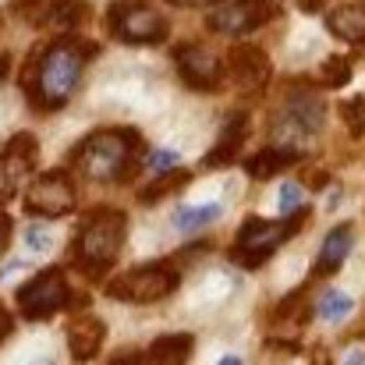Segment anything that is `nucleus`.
I'll use <instances>...</instances> for the list:
<instances>
[{
	"instance_id": "ddd939ff",
	"label": "nucleus",
	"mask_w": 365,
	"mask_h": 365,
	"mask_svg": "<svg viewBox=\"0 0 365 365\" xmlns=\"http://www.w3.org/2000/svg\"><path fill=\"white\" fill-rule=\"evenodd\" d=\"M103 337H107V323L96 319V316H75L68 323V348H71V359L75 362H93L96 351L103 348Z\"/></svg>"
},
{
	"instance_id": "412c9836",
	"label": "nucleus",
	"mask_w": 365,
	"mask_h": 365,
	"mask_svg": "<svg viewBox=\"0 0 365 365\" xmlns=\"http://www.w3.org/2000/svg\"><path fill=\"white\" fill-rule=\"evenodd\" d=\"M86 11H89L86 0H50L43 21L46 25H57V29H71V25H78L86 18Z\"/></svg>"
},
{
	"instance_id": "6ab92c4d",
	"label": "nucleus",
	"mask_w": 365,
	"mask_h": 365,
	"mask_svg": "<svg viewBox=\"0 0 365 365\" xmlns=\"http://www.w3.org/2000/svg\"><path fill=\"white\" fill-rule=\"evenodd\" d=\"M188 181H192V174H188V170H160V178H156L153 185L138 188V195H135V199H138L142 206H149V202H160V199H167V195L181 192Z\"/></svg>"
},
{
	"instance_id": "c85d7f7f",
	"label": "nucleus",
	"mask_w": 365,
	"mask_h": 365,
	"mask_svg": "<svg viewBox=\"0 0 365 365\" xmlns=\"http://www.w3.org/2000/svg\"><path fill=\"white\" fill-rule=\"evenodd\" d=\"M25 245H29L32 252L50 248V235H46V227H29V231H25Z\"/></svg>"
},
{
	"instance_id": "bb28decb",
	"label": "nucleus",
	"mask_w": 365,
	"mask_h": 365,
	"mask_svg": "<svg viewBox=\"0 0 365 365\" xmlns=\"http://www.w3.org/2000/svg\"><path fill=\"white\" fill-rule=\"evenodd\" d=\"M153 170H170L174 163H178V153L174 149H156V153H149V160H145Z\"/></svg>"
},
{
	"instance_id": "aec40b11",
	"label": "nucleus",
	"mask_w": 365,
	"mask_h": 365,
	"mask_svg": "<svg viewBox=\"0 0 365 365\" xmlns=\"http://www.w3.org/2000/svg\"><path fill=\"white\" fill-rule=\"evenodd\" d=\"M287 121L298 124V131H316L323 124V103L316 96H294L287 107Z\"/></svg>"
},
{
	"instance_id": "4be33fe9",
	"label": "nucleus",
	"mask_w": 365,
	"mask_h": 365,
	"mask_svg": "<svg viewBox=\"0 0 365 365\" xmlns=\"http://www.w3.org/2000/svg\"><path fill=\"white\" fill-rule=\"evenodd\" d=\"M220 213H224L220 202L188 206V210H178V213H174V224H178V231H199V227H210L213 220H220Z\"/></svg>"
},
{
	"instance_id": "393cba45",
	"label": "nucleus",
	"mask_w": 365,
	"mask_h": 365,
	"mask_svg": "<svg viewBox=\"0 0 365 365\" xmlns=\"http://www.w3.org/2000/svg\"><path fill=\"white\" fill-rule=\"evenodd\" d=\"M341 118L348 121L351 135H365V100H355V103H341Z\"/></svg>"
},
{
	"instance_id": "e433bc0d",
	"label": "nucleus",
	"mask_w": 365,
	"mask_h": 365,
	"mask_svg": "<svg viewBox=\"0 0 365 365\" xmlns=\"http://www.w3.org/2000/svg\"><path fill=\"white\" fill-rule=\"evenodd\" d=\"M362 362H365L362 355H351V359H348V365H362Z\"/></svg>"
},
{
	"instance_id": "f8f14e48",
	"label": "nucleus",
	"mask_w": 365,
	"mask_h": 365,
	"mask_svg": "<svg viewBox=\"0 0 365 365\" xmlns=\"http://www.w3.org/2000/svg\"><path fill=\"white\" fill-rule=\"evenodd\" d=\"M227 68L235 75V82L242 86L245 93H255L269 82V61L255 43H235L227 53Z\"/></svg>"
},
{
	"instance_id": "7ed1b4c3",
	"label": "nucleus",
	"mask_w": 365,
	"mask_h": 365,
	"mask_svg": "<svg viewBox=\"0 0 365 365\" xmlns=\"http://www.w3.org/2000/svg\"><path fill=\"white\" fill-rule=\"evenodd\" d=\"M124 231H128V213L118 206H100L93 210L82 227H78V238L71 245V259L75 266L89 277V280H100L114 259L121 255L124 245Z\"/></svg>"
},
{
	"instance_id": "473e14b6",
	"label": "nucleus",
	"mask_w": 365,
	"mask_h": 365,
	"mask_svg": "<svg viewBox=\"0 0 365 365\" xmlns=\"http://www.w3.org/2000/svg\"><path fill=\"white\" fill-rule=\"evenodd\" d=\"M298 7H302L305 14H319V11L327 7V0H298Z\"/></svg>"
},
{
	"instance_id": "a878e982",
	"label": "nucleus",
	"mask_w": 365,
	"mask_h": 365,
	"mask_svg": "<svg viewBox=\"0 0 365 365\" xmlns=\"http://www.w3.org/2000/svg\"><path fill=\"white\" fill-rule=\"evenodd\" d=\"M46 4H50V0H11V7H14V11L21 14V18H29L32 25H43Z\"/></svg>"
},
{
	"instance_id": "c756f323",
	"label": "nucleus",
	"mask_w": 365,
	"mask_h": 365,
	"mask_svg": "<svg viewBox=\"0 0 365 365\" xmlns=\"http://www.w3.org/2000/svg\"><path fill=\"white\" fill-rule=\"evenodd\" d=\"M110 365H142V355L138 351H121V355H114Z\"/></svg>"
},
{
	"instance_id": "f257e3e1",
	"label": "nucleus",
	"mask_w": 365,
	"mask_h": 365,
	"mask_svg": "<svg viewBox=\"0 0 365 365\" xmlns=\"http://www.w3.org/2000/svg\"><path fill=\"white\" fill-rule=\"evenodd\" d=\"M93 53H96V43H82V39H57L50 46H39L25 61V75H21V86H25L32 107L36 110L64 107Z\"/></svg>"
},
{
	"instance_id": "c9c22d12",
	"label": "nucleus",
	"mask_w": 365,
	"mask_h": 365,
	"mask_svg": "<svg viewBox=\"0 0 365 365\" xmlns=\"http://www.w3.org/2000/svg\"><path fill=\"white\" fill-rule=\"evenodd\" d=\"M220 365H242V359H235V355H227V359H220Z\"/></svg>"
},
{
	"instance_id": "2eb2a0df",
	"label": "nucleus",
	"mask_w": 365,
	"mask_h": 365,
	"mask_svg": "<svg viewBox=\"0 0 365 365\" xmlns=\"http://www.w3.org/2000/svg\"><path fill=\"white\" fill-rule=\"evenodd\" d=\"M245 138H248V118L245 114H231L224 131H220V138H217V145L210 149V156L202 163L206 167H231L238 160V153H242Z\"/></svg>"
},
{
	"instance_id": "dca6fc26",
	"label": "nucleus",
	"mask_w": 365,
	"mask_h": 365,
	"mask_svg": "<svg viewBox=\"0 0 365 365\" xmlns=\"http://www.w3.org/2000/svg\"><path fill=\"white\" fill-rule=\"evenodd\" d=\"M327 29L344 43H365V4H344L327 14Z\"/></svg>"
},
{
	"instance_id": "9d476101",
	"label": "nucleus",
	"mask_w": 365,
	"mask_h": 365,
	"mask_svg": "<svg viewBox=\"0 0 365 365\" xmlns=\"http://www.w3.org/2000/svg\"><path fill=\"white\" fill-rule=\"evenodd\" d=\"M174 64H178V75H181L192 89H199V93H213V89L220 86V78H224V61H220L213 50L199 46V43L178 46V50H174Z\"/></svg>"
},
{
	"instance_id": "0eeeda50",
	"label": "nucleus",
	"mask_w": 365,
	"mask_h": 365,
	"mask_svg": "<svg viewBox=\"0 0 365 365\" xmlns=\"http://www.w3.org/2000/svg\"><path fill=\"white\" fill-rule=\"evenodd\" d=\"M107 29L121 43H160L167 36V18L138 0H118L107 14Z\"/></svg>"
},
{
	"instance_id": "cd10ccee",
	"label": "nucleus",
	"mask_w": 365,
	"mask_h": 365,
	"mask_svg": "<svg viewBox=\"0 0 365 365\" xmlns=\"http://www.w3.org/2000/svg\"><path fill=\"white\" fill-rule=\"evenodd\" d=\"M298 202H302V188H298L294 181H287V185L280 188V210L291 213V210H298Z\"/></svg>"
},
{
	"instance_id": "39448f33",
	"label": "nucleus",
	"mask_w": 365,
	"mask_h": 365,
	"mask_svg": "<svg viewBox=\"0 0 365 365\" xmlns=\"http://www.w3.org/2000/svg\"><path fill=\"white\" fill-rule=\"evenodd\" d=\"M178 269L170 262H145L138 269H128L121 277H114L107 284V294L114 302H135V305H149V302H160L167 298L174 287H178Z\"/></svg>"
},
{
	"instance_id": "20e7f679",
	"label": "nucleus",
	"mask_w": 365,
	"mask_h": 365,
	"mask_svg": "<svg viewBox=\"0 0 365 365\" xmlns=\"http://www.w3.org/2000/svg\"><path fill=\"white\" fill-rule=\"evenodd\" d=\"M309 224V210L298 206L287 213V220H259V217H248L238 231V242L231 248V259L245 266V269H259L277 248L284 242H291L302 227Z\"/></svg>"
},
{
	"instance_id": "7c9ffc66",
	"label": "nucleus",
	"mask_w": 365,
	"mask_h": 365,
	"mask_svg": "<svg viewBox=\"0 0 365 365\" xmlns=\"http://www.w3.org/2000/svg\"><path fill=\"white\" fill-rule=\"evenodd\" d=\"M11 330H14V319H11V312H7V309L0 305V341H4V337H7Z\"/></svg>"
},
{
	"instance_id": "f03ea898",
	"label": "nucleus",
	"mask_w": 365,
	"mask_h": 365,
	"mask_svg": "<svg viewBox=\"0 0 365 365\" xmlns=\"http://www.w3.org/2000/svg\"><path fill=\"white\" fill-rule=\"evenodd\" d=\"M138 145L131 128H100L71 149V167L89 181H128L138 170Z\"/></svg>"
},
{
	"instance_id": "5701e85b",
	"label": "nucleus",
	"mask_w": 365,
	"mask_h": 365,
	"mask_svg": "<svg viewBox=\"0 0 365 365\" xmlns=\"http://www.w3.org/2000/svg\"><path fill=\"white\" fill-rule=\"evenodd\" d=\"M351 309H355V302H351L344 291H330V294H323V302H319V316H323L327 323H341V319H348Z\"/></svg>"
},
{
	"instance_id": "f704fd0d",
	"label": "nucleus",
	"mask_w": 365,
	"mask_h": 365,
	"mask_svg": "<svg viewBox=\"0 0 365 365\" xmlns=\"http://www.w3.org/2000/svg\"><path fill=\"white\" fill-rule=\"evenodd\" d=\"M7 71H11V57L0 53V78H7Z\"/></svg>"
},
{
	"instance_id": "1a4fd4ad",
	"label": "nucleus",
	"mask_w": 365,
	"mask_h": 365,
	"mask_svg": "<svg viewBox=\"0 0 365 365\" xmlns=\"http://www.w3.org/2000/svg\"><path fill=\"white\" fill-rule=\"evenodd\" d=\"M273 14H277V4H269V0H231L206 14V29H213L220 36H245V32L262 29Z\"/></svg>"
},
{
	"instance_id": "72a5a7b5",
	"label": "nucleus",
	"mask_w": 365,
	"mask_h": 365,
	"mask_svg": "<svg viewBox=\"0 0 365 365\" xmlns=\"http://www.w3.org/2000/svg\"><path fill=\"white\" fill-rule=\"evenodd\" d=\"M167 4H174V7H213L217 0H167Z\"/></svg>"
},
{
	"instance_id": "6e6552de",
	"label": "nucleus",
	"mask_w": 365,
	"mask_h": 365,
	"mask_svg": "<svg viewBox=\"0 0 365 365\" xmlns=\"http://www.w3.org/2000/svg\"><path fill=\"white\" fill-rule=\"evenodd\" d=\"M71 210H75V181L68 170H46L25 192V213L32 217L57 220V217H68Z\"/></svg>"
},
{
	"instance_id": "2f4dec72",
	"label": "nucleus",
	"mask_w": 365,
	"mask_h": 365,
	"mask_svg": "<svg viewBox=\"0 0 365 365\" xmlns=\"http://www.w3.org/2000/svg\"><path fill=\"white\" fill-rule=\"evenodd\" d=\"M7 238H11V217L0 213V252L7 248Z\"/></svg>"
},
{
	"instance_id": "9b49d317",
	"label": "nucleus",
	"mask_w": 365,
	"mask_h": 365,
	"mask_svg": "<svg viewBox=\"0 0 365 365\" xmlns=\"http://www.w3.org/2000/svg\"><path fill=\"white\" fill-rule=\"evenodd\" d=\"M36 156H39V142H36V135H29V131H18V135L4 145V153H0V178H4V185H7L11 192H18V185H25V181L32 178Z\"/></svg>"
},
{
	"instance_id": "423d86ee",
	"label": "nucleus",
	"mask_w": 365,
	"mask_h": 365,
	"mask_svg": "<svg viewBox=\"0 0 365 365\" xmlns=\"http://www.w3.org/2000/svg\"><path fill=\"white\" fill-rule=\"evenodd\" d=\"M64 305H71V287L64 280V269L50 266V269H39L29 284L18 287V312L32 323L39 319H50L53 312H61Z\"/></svg>"
},
{
	"instance_id": "4468645a",
	"label": "nucleus",
	"mask_w": 365,
	"mask_h": 365,
	"mask_svg": "<svg viewBox=\"0 0 365 365\" xmlns=\"http://www.w3.org/2000/svg\"><path fill=\"white\" fill-rule=\"evenodd\" d=\"M351 245H355V227H351V224H341V227H334V231L327 235L323 248H319V255H316L312 277H334V273L344 266V259H348Z\"/></svg>"
},
{
	"instance_id": "f3484780",
	"label": "nucleus",
	"mask_w": 365,
	"mask_h": 365,
	"mask_svg": "<svg viewBox=\"0 0 365 365\" xmlns=\"http://www.w3.org/2000/svg\"><path fill=\"white\" fill-rule=\"evenodd\" d=\"M298 160H302V153H298V149H259L255 156H248V160H245V170H248L255 181H266V178H273V174H280V170L294 167Z\"/></svg>"
},
{
	"instance_id": "b1692460",
	"label": "nucleus",
	"mask_w": 365,
	"mask_h": 365,
	"mask_svg": "<svg viewBox=\"0 0 365 365\" xmlns=\"http://www.w3.org/2000/svg\"><path fill=\"white\" fill-rule=\"evenodd\" d=\"M348 78H351V64H348L344 57H330V61H323V86L341 89V86H348Z\"/></svg>"
},
{
	"instance_id": "a211bd4d",
	"label": "nucleus",
	"mask_w": 365,
	"mask_h": 365,
	"mask_svg": "<svg viewBox=\"0 0 365 365\" xmlns=\"http://www.w3.org/2000/svg\"><path fill=\"white\" fill-rule=\"evenodd\" d=\"M192 348H195L192 334H167L149 344V365H188Z\"/></svg>"
}]
</instances>
